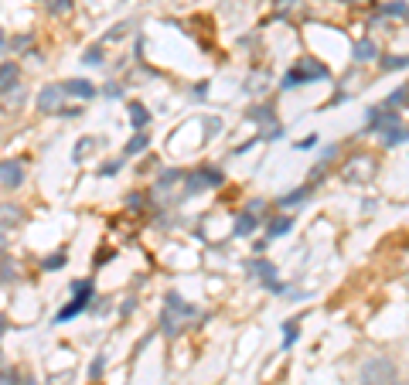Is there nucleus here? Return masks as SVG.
I'll use <instances>...</instances> for the list:
<instances>
[{
  "instance_id": "nucleus-1",
  "label": "nucleus",
  "mask_w": 409,
  "mask_h": 385,
  "mask_svg": "<svg viewBox=\"0 0 409 385\" xmlns=\"http://www.w3.org/2000/svg\"><path fill=\"white\" fill-rule=\"evenodd\" d=\"M361 382L365 385H392L396 382V365L389 358H368L361 368Z\"/></svg>"
},
{
  "instance_id": "nucleus-2",
  "label": "nucleus",
  "mask_w": 409,
  "mask_h": 385,
  "mask_svg": "<svg viewBox=\"0 0 409 385\" xmlns=\"http://www.w3.org/2000/svg\"><path fill=\"white\" fill-rule=\"evenodd\" d=\"M310 78H328V69L317 65V62H300V65H293V69L283 76V89H297V85H304Z\"/></svg>"
},
{
  "instance_id": "nucleus-3",
  "label": "nucleus",
  "mask_w": 409,
  "mask_h": 385,
  "mask_svg": "<svg viewBox=\"0 0 409 385\" xmlns=\"http://www.w3.org/2000/svg\"><path fill=\"white\" fill-rule=\"evenodd\" d=\"M178 317H195V307H188L181 297H174V293H171V297H167V310H164V321H160L167 334H178L181 331Z\"/></svg>"
},
{
  "instance_id": "nucleus-4",
  "label": "nucleus",
  "mask_w": 409,
  "mask_h": 385,
  "mask_svg": "<svg viewBox=\"0 0 409 385\" xmlns=\"http://www.w3.org/2000/svg\"><path fill=\"white\" fill-rule=\"evenodd\" d=\"M72 290H76V300H72L69 307H65L62 314H58V317H55L58 324H65V321L78 317V314H82V307L89 304V293H92V286H89V283H72Z\"/></svg>"
},
{
  "instance_id": "nucleus-5",
  "label": "nucleus",
  "mask_w": 409,
  "mask_h": 385,
  "mask_svg": "<svg viewBox=\"0 0 409 385\" xmlns=\"http://www.w3.org/2000/svg\"><path fill=\"white\" fill-rule=\"evenodd\" d=\"M375 174V160L372 157H352L348 167H345V178L348 181H368Z\"/></svg>"
},
{
  "instance_id": "nucleus-6",
  "label": "nucleus",
  "mask_w": 409,
  "mask_h": 385,
  "mask_svg": "<svg viewBox=\"0 0 409 385\" xmlns=\"http://www.w3.org/2000/svg\"><path fill=\"white\" fill-rule=\"evenodd\" d=\"M25 99H27L25 85H11V89L0 92V109H4V113H18V109L25 106Z\"/></svg>"
},
{
  "instance_id": "nucleus-7",
  "label": "nucleus",
  "mask_w": 409,
  "mask_h": 385,
  "mask_svg": "<svg viewBox=\"0 0 409 385\" xmlns=\"http://www.w3.org/2000/svg\"><path fill=\"white\" fill-rule=\"evenodd\" d=\"M62 99H65L62 85H48V89H41V96H38V109H41V113H58V109H62Z\"/></svg>"
},
{
  "instance_id": "nucleus-8",
  "label": "nucleus",
  "mask_w": 409,
  "mask_h": 385,
  "mask_svg": "<svg viewBox=\"0 0 409 385\" xmlns=\"http://www.w3.org/2000/svg\"><path fill=\"white\" fill-rule=\"evenodd\" d=\"M0 181H4V188H18V184L25 181L21 164H18V160H4V164H0Z\"/></svg>"
},
{
  "instance_id": "nucleus-9",
  "label": "nucleus",
  "mask_w": 409,
  "mask_h": 385,
  "mask_svg": "<svg viewBox=\"0 0 409 385\" xmlns=\"http://www.w3.org/2000/svg\"><path fill=\"white\" fill-rule=\"evenodd\" d=\"M249 116H253L256 123H263V136H266V140H277V136H280V127L273 123V116H270V109H253Z\"/></svg>"
},
{
  "instance_id": "nucleus-10",
  "label": "nucleus",
  "mask_w": 409,
  "mask_h": 385,
  "mask_svg": "<svg viewBox=\"0 0 409 385\" xmlns=\"http://www.w3.org/2000/svg\"><path fill=\"white\" fill-rule=\"evenodd\" d=\"M249 270H253V273H256V276H259V280H263V283H270L273 290H280V283L273 280V276H277V270H273V262H266V259H259V262H249Z\"/></svg>"
},
{
  "instance_id": "nucleus-11",
  "label": "nucleus",
  "mask_w": 409,
  "mask_h": 385,
  "mask_svg": "<svg viewBox=\"0 0 409 385\" xmlns=\"http://www.w3.org/2000/svg\"><path fill=\"white\" fill-rule=\"evenodd\" d=\"M62 92H65V96H78V99H89V96H96V89H92L85 78H76V82L62 85Z\"/></svg>"
},
{
  "instance_id": "nucleus-12",
  "label": "nucleus",
  "mask_w": 409,
  "mask_h": 385,
  "mask_svg": "<svg viewBox=\"0 0 409 385\" xmlns=\"http://www.w3.org/2000/svg\"><path fill=\"white\" fill-rule=\"evenodd\" d=\"M352 55H355V62H372L379 52H375V45H372V41H355Z\"/></svg>"
},
{
  "instance_id": "nucleus-13",
  "label": "nucleus",
  "mask_w": 409,
  "mask_h": 385,
  "mask_svg": "<svg viewBox=\"0 0 409 385\" xmlns=\"http://www.w3.org/2000/svg\"><path fill=\"white\" fill-rule=\"evenodd\" d=\"M14 82H18V65H14V62L0 65V92H4V89H11Z\"/></svg>"
},
{
  "instance_id": "nucleus-14",
  "label": "nucleus",
  "mask_w": 409,
  "mask_h": 385,
  "mask_svg": "<svg viewBox=\"0 0 409 385\" xmlns=\"http://www.w3.org/2000/svg\"><path fill=\"white\" fill-rule=\"evenodd\" d=\"M130 120H133V127H137V130H144V127H147V120H151V113H147V106L133 103V106H130Z\"/></svg>"
},
{
  "instance_id": "nucleus-15",
  "label": "nucleus",
  "mask_w": 409,
  "mask_h": 385,
  "mask_svg": "<svg viewBox=\"0 0 409 385\" xmlns=\"http://www.w3.org/2000/svg\"><path fill=\"white\" fill-rule=\"evenodd\" d=\"M403 140H406V130L399 127V123L385 130V147H396V144H403Z\"/></svg>"
},
{
  "instance_id": "nucleus-16",
  "label": "nucleus",
  "mask_w": 409,
  "mask_h": 385,
  "mask_svg": "<svg viewBox=\"0 0 409 385\" xmlns=\"http://www.w3.org/2000/svg\"><path fill=\"white\" fill-rule=\"evenodd\" d=\"M385 106H389V109H403V106H406V85H399V89L385 99Z\"/></svg>"
},
{
  "instance_id": "nucleus-17",
  "label": "nucleus",
  "mask_w": 409,
  "mask_h": 385,
  "mask_svg": "<svg viewBox=\"0 0 409 385\" xmlns=\"http://www.w3.org/2000/svg\"><path fill=\"white\" fill-rule=\"evenodd\" d=\"M147 144H151V140H147L144 133H137V136L127 144V150H123V154H140V150H147Z\"/></svg>"
},
{
  "instance_id": "nucleus-18",
  "label": "nucleus",
  "mask_w": 409,
  "mask_h": 385,
  "mask_svg": "<svg viewBox=\"0 0 409 385\" xmlns=\"http://www.w3.org/2000/svg\"><path fill=\"white\" fill-rule=\"evenodd\" d=\"M0 218H4V222H11V218H14V225H18V222H25V211H21V208H14V205H4L0 208Z\"/></svg>"
},
{
  "instance_id": "nucleus-19",
  "label": "nucleus",
  "mask_w": 409,
  "mask_h": 385,
  "mask_svg": "<svg viewBox=\"0 0 409 385\" xmlns=\"http://www.w3.org/2000/svg\"><path fill=\"white\" fill-rule=\"evenodd\" d=\"M253 229H256V218L249 215V211H246V215L239 218V225H235V235H249Z\"/></svg>"
},
{
  "instance_id": "nucleus-20",
  "label": "nucleus",
  "mask_w": 409,
  "mask_h": 385,
  "mask_svg": "<svg viewBox=\"0 0 409 385\" xmlns=\"http://www.w3.org/2000/svg\"><path fill=\"white\" fill-rule=\"evenodd\" d=\"M304 198H307V188H297L293 195H283V198H280V205H283V208H286V205H300Z\"/></svg>"
},
{
  "instance_id": "nucleus-21",
  "label": "nucleus",
  "mask_w": 409,
  "mask_h": 385,
  "mask_svg": "<svg viewBox=\"0 0 409 385\" xmlns=\"http://www.w3.org/2000/svg\"><path fill=\"white\" fill-rule=\"evenodd\" d=\"M290 225H293L290 218H277V222L270 225V235H286V232H290Z\"/></svg>"
},
{
  "instance_id": "nucleus-22",
  "label": "nucleus",
  "mask_w": 409,
  "mask_h": 385,
  "mask_svg": "<svg viewBox=\"0 0 409 385\" xmlns=\"http://www.w3.org/2000/svg\"><path fill=\"white\" fill-rule=\"evenodd\" d=\"M382 69H406V58H403V55H392V58H382Z\"/></svg>"
},
{
  "instance_id": "nucleus-23",
  "label": "nucleus",
  "mask_w": 409,
  "mask_h": 385,
  "mask_svg": "<svg viewBox=\"0 0 409 385\" xmlns=\"http://www.w3.org/2000/svg\"><path fill=\"white\" fill-rule=\"evenodd\" d=\"M293 341H297V324H283V344L290 348Z\"/></svg>"
},
{
  "instance_id": "nucleus-24",
  "label": "nucleus",
  "mask_w": 409,
  "mask_h": 385,
  "mask_svg": "<svg viewBox=\"0 0 409 385\" xmlns=\"http://www.w3.org/2000/svg\"><path fill=\"white\" fill-rule=\"evenodd\" d=\"M92 144H96L92 136H82V144H78V147H76V160H82V157L89 154V147H92Z\"/></svg>"
},
{
  "instance_id": "nucleus-25",
  "label": "nucleus",
  "mask_w": 409,
  "mask_h": 385,
  "mask_svg": "<svg viewBox=\"0 0 409 385\" xmlns=\"http://www.w3.org/2000/svg\"><path fill=\"white\" fill-rule=\"evenodd\" d=\"M202 181L212 184V188H219V184H222V174H219V171H202Z\"/></svg>"
},
{
  "instance_id": "nucleus-26",
  "label": "nucleus",
  "mask_w": 409,
  "mask_h": 385,
  "mask_svg": "<svg viewBox=\"0 0 409 385\" xmlns=\"http://www.w3.org/2000/svg\"><path fill=\"white\" fill-rule=\"evenodd\" d=\"M85 65H102V52H99V48H89V52H85Z\"/></svg>"
},
{
  "instance_id": "nucleus-27",
  "label": "nucleus",
  "mask_w": 409,
  "mask_h": 385,
  "mask_svg": "<svg viewBox=\"0 0 409 385\" xmlns=\"http://www.w3.org/2000/svg\"><path fill=\"white\" fill-rule=\"evenodd\" d=\"M72 7V0H51V14H65Z\"/></svg>"
},
{
  "instance_id": "nucleus-28",
  "label": "nucleus",
  "mask_w": 409,
  "mask_h": 385,
  "mask_svg": "<svg viewBox=\"0 0 409 385\" xmlns=\"http://www.w3.org/2000/svg\"><path fill=\"white\" fill-rule=\"evenodd\" d=\"M385 14H396V18H403V14H406V4H403V0H399V4H389V7H385Z\"/></svg>"
},
{
  "instance_id": "nucleus-29",
  "label": "nucleus",
  "mask_w": 409,
  "mask_h": 385,
  "mask_svg": "<svg viewBox=\"0 0 409 385\" xmlns=\"http://www.w3.org/2000/svg\"><path fill=\"white\" fill-rule=\"evenodd\" d=\"M102 368H106V361H102V355L96 361H92V368H89V375H92V379H99L102 375Z\"/></svg>"
},
{
  "instance_id": "nucleus-30",
  "label": "nucleus",
  "mask_w": 409,
  "mask_h": 385,
  "mask_svg": "<svg viewBox=\"0 0 409 385\" xmlns=\"http://www.w3.org/2000/svg\"><path fill=\"white\" fill-rule=\"evenodd\" d=\"M174 181H181V171H167V174L160 178V188H167V184H174Z\"/></svg>"
},
{
  "instance_id": "nucleus-31",
  "label": "nucleus",
  "mask_w": 409,
  "mask_h": 385,
  "mask_svg": "<svg viewBox=\"0 0 409 385\" xmlns=\"http://www.w3.org/2000/svg\"><path fill=\"white\" fill-rule=\"evenodd\" d=\"M62 262H65V256H62V253H58V256H48V259H45V270H58Z\"/></svg>"
},
{
  "instance_id": "nucleus-32",
  "label": "nucleus",
  "mask_w": 409,
  "mask_h": 385,
  "mask_svg": "<svg viewBox=\"0 0 409 385\" xmlns=\"http://www.w3.org/2000/svg\"><path fill=\"white\" fill-rule=\"evenodd\" d=\"M204 181H202V174H195V178L188 181V195H198V188H202Z\"/></svg>"
},
{
  "instance_id": "nucleus-33",
  "label": "nucleus",
  "mask_w": 409,
  "mask_h": 385,
  "mask_svg": "<svg viewBox=\"0 0 409 385\" xmlns=\"http://www.w3.org/2000/svg\"><path fill=\"white\" fill-rule=\"evenodd\" d=\"M18 276V270H11V262H4V270H0V280H14Z\"/></svg>"
},
{
  "instance_id": "nucleus-34",
  "label": "nucleus",
  "mask_w": 409,
  "mask_h": 385,
  "mask_svg": "<svg viewBox=\"0 0 409 385\" xmlns=\"http://www.w3.org/2000/svg\"><path fill=\"white\" fill-rule=\"evenodd\" d=\"M219 130H222L219 120H208V123H204V133H208V136H212V133H219Z\"/></svg>"
},
{
  "instance_id": "nucleus-35",
  "label": "nucleus",
  "mask_w": 409,
  "mask_h": 385,
  "mask_svg": "<svg viewBox=\"0 0 409 385\" xmlns=\"http://www.w3.org/2000/svg\"><path fill=\"white\" fill-rule=\"evenodd\" d=\"M116 171H120V160H113V164H106V167H102V174H116Z\"/></svg>"
},
{
  "instance_id": "nucleus-36",
  "label": "nucleus",
  "mask_w": 409,
  "mask_h": 385,
  "mask_svg": "<svg viewBox=\"0 0 409 385\" xmlns=\"http://www.w3.org/2000/svg\"><path fill=\"white\" fill-rule=\"evenodd\" d=\"M314 144H317V136H304V140H300V150H307V147H314Z\"/></svg>"
},
{
  "instance_id": "nucleus-37",
  "label": "nucleus",
  "mask_w": 409,
  "mask_h": 385,
  "mask_svg": "<svg viewBox=\"0 0 409 385\" xmlns=\"http://www.w3.org/2000/svg\"><path fill=\"white\" fill-rule=\"evenodd\" d=\"M7 249V235H4V229H0V253Z\"/></svg>"
},
{
  "instance_id": "nucleus-38",
  "label": "nucleus",
  "mask_w": 409,
  "mask_h": 385,
  "mask_svg": "<svg viewBox=\"0 0 409 385\" xmlns=\"http://www.w3.org/2000/svg\"><path fill=\"white\" fill-rule=\"evenodd\" d=\"M0 48H4V34H0Z\"/></svg>"
},
{
  "instance_id": "nucleus-39",
  "label": "nucleus",
  "mask_w": 409,
  "mask_h": 385,
  "mask_svg": "<svg viewBox=\"0 0 409 385\" xmlns=\"http://www.w3.org/2000/svg\"><path fill=\"white\" fill-rule=\"evenodd\" d=\"M0 328H4V324H0Z\"/></svg>"
}]
</instances>
